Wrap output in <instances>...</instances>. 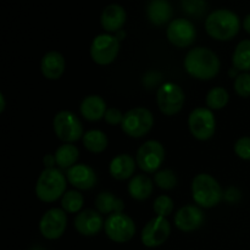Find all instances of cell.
Masks as SVG:
<instances>
[{
    "label": "cell",
    "mask_w": 250,
    "mask_h": 250,
    "mask_svg": "<svg viewBox=\"0 0 250 250\" xmlns=\"http://www.w3.org/2000/svg\"><path fill=\"white\" fill-rule=\"evenodd\" d=\"M107 137L99 129H92L83 134V146L88 151L94 154L103 153L107 148Z\"/></svg>",
    "instance_id": "obj_26"
},
{
    "label": "cell",
    "mask_w": 250,
    "mask_h": 250,
    "mask_svg": "<svg viewBox=\"0 0 250 250\" xmlns=\"http://www.w3.org/2000/svg\"><path fill=\"white\" fill-rule=\"evenodd\" d=\"M149 20L155 26H163L172 17V6L167 0H151L146 9Z\"/></svg>",
    "instance_id": "obj_22"
},
{
    "label": "cell",
    "mask_w": 250,
    "mask_h": 250,
    "mask_svg": "<svg viewBox=\"0 0 250 250\" xmlns=\"http://www.w3.org/2000/svg\"><path fill=\"white\" fill-rule=\"evenodd\" d=\"M68 182L80 190L92 189L97 183V175L90 166L85 164H78L70 167L66 172Z\"/></svg>",
    "instance_id": "obj_16"
},
{
    "label": "cell",
    "mask_w": 250,
    "mask_h": 250,
    "mask_svg": "<svg viewBox=\"0 0 250 250\" xmlns=\"http://www.w3.org/2000/svg\"><path fill=\"white\" fill-rule=\"evenodd\" d=\"M154 180H155V183L159 188L165 190L172 189L177 185V177L172 170L159 171V172H156Z\"/></svg>",
    "instance_id": "obj_30"
},
{
    "label": "cell",
    "mask_w": 250,
    "mask_h": 250,
    "mask_svg": "<svg viewBox=\"0 0 250 250\" xmlns=\"http://www.w3.org/2000/svg\"><path fill=\"white\" fill-rule=\"evenodd\" d=\"M104 229L106 236L116 243L131 241L136 233V225L133 220L122 212L109 215L104 224Z\"/></svg>",
    "instance_id": "obj_8"
},
{
    "label": "cell",
    "mask_w": 250,
    "mask_h": 250,
    "mask_svg": "<svg viewBox=\"0 0 250 250\" xmlns=\"http://www.w3.org/2000/svg\"><path fill=\"white\" fill-rule=\"evenodd\" d=\"M54 156H55L56 165L59 167L68 170L73 165H76V161L78 160V156H80V150L73 144L66 143L56 149L55 155Z\"/></svg>",
    "instance_id": "obj_25"
},
{
    "label": "cell",
    "mask_w": 250,
    "mask_h": 250,
    "mask_svg": "<svg viewBox=\"0 0 250 250\" xmlns=\"http://www.w3.org/2000/svg\"><path fill=\"white\" fill-rule=\"evenodd\" d=\"M105 121L107 122L109 125L111 126H116V125L122 124V120H124V115L120 110L115 109V107H109L105 112V116H104Z\"/></svg>",
    "instance_id": "obj_35"
},
{
    "label": "cell",
    "mask_w": 250,
    "mask_h": 250,
    "mask_svg": "<svg viewBox=\"0 0 250 250\" xmlns=\"http://www.w3.org/2000/svg\"><path fill=\"white\" fill-rule=\"evenodd\" d=\"M66 177L59 168H45L36 185V195L39 200L53 203L65 194Z\"/></svg>",
    "instance_id": "obj_3"
},
{
    "label": "cell",
    "mask_w": 250,
    "mask_h": 250,
    "mask_svg": "<svg viewBox=\"0 0 250 250\" xmlns=\"http://www.w3.org/2000/svg\"><path fill=\"white\" fill-rule=\"evenodd\" d=\"M165 160V149L158 141H148L137 151V164L146 173H154L159 170Z\"/></svg>",
    "instance_id": "obj_11"
},
{
    "label": "cell",
    "mask_w": 250,
    "mask_h": 250,
    "mask_svg": "<svg viewBox=\"0 0 250 250\" xmlns=\"http://www.w3.org/2000/svg\"><path fill=\"white\" fill-rule=\"evenodd\" d=\"M160 81H161V75L159 72H148L143 78L144 85H146L148 88H153L154 85L159 84Z\"/></svg>",
    "instance_id": "obj_36"
},
{
    "label": "cell",
    "mask_w": 250,
    "mask_h": 250,
    "mask_svg": "<svg viewBox=\"0 0 250 250\" xmlns=\"http://www.w3.org/2000/svg\"><path fill=\"white\" fill-rule=\"evenodd\" d=\"M241 28L239 17L234 12L220 9L211 12L205 21V29L211 38L216 41H229L234 38Z\"/></svg>",
    "instance_id": "obj_2"
},
{
    "label": "cell",
    "mask_w": 250,
    "mask_h": 250,
    "mask_svg": "<svg viewBox=\"0 0 250 250\" xmlns=\"http://www.w3.org/2000/svg\"><path fill=\"white\" fill-rule=\"evenodd\" d=\"M204 212L195 205H186L181 208L175 216V225L183 232H192L199 229L204 222Z\"/></svg>",
    "instance_id": "obj_15"
},
{
    "label": "cell",
    "mask_w": 250,
    "mask_h": 250,
    "mask_svg": "<svg viewBox=\"0 0 250 250\" xmlns=\"http://www.w3.org/2000/svg\"><path fill=\"white\" fill-rule=\"evenodd\" d=\"M192 195L194 202L202 208H214L221 202L224 193L221 186L211 175L200 173L192 182Z\"/></svg>",
    "instance_id": "obj_4"
},
{
    "label": "cell",
    "mask_w": 250,
    "mask_h": 250,
    "mask_svg": "<svg viewBox=\"0 0 250 250\" xmlns=\"http://www.w3.org/2000/svg\"><path fill=\"white\" fill-rule=\"evenodd\" d=\"M170 233V222L166 217L156 216L144 226L142 231V243L148 248H156L165 243Z\"/></svg>",
    "instance_id": "obj_13"
},
{
    "label": "cell",
    "mask_w": 250,
    "mask_h": 250,
    "mask_svg": "<svg viewBox=\"0 0 250 250\" xmlns=\"http://www.w3.org/2000/svg\"><path fill=\"white\" fill-rule=\"evenodd\" d=\"M234 153L243 160H250V137H242L236 142Z\"/></svg>",
    "instance_id": "obj_33"
},
{
    "label": "cell",
    "mask_w": 250,
    "mask_h": 250,
    "mask_svg": "<svg viewBox=\"0 0 250 250\" xmlns=\"http://www.w3.org/2000/svg\"><path fill=\"white\" fill-rule=\"evenodd\" d=\"M188 126L193 137L199 141H208L214 136L216 121L211 110L207 107H197L190 112Z\"/></svg>",
    "instance_id": "obj_9"
},
{
    "label": "cell",
    "mask_w": 250,
    "mask_h": 250,
    "mask_svg": "<svg viewBox=\"0 0 250 250\" xmlns=\"http://www.w3.org/2000/svg\"><path fill=\"white\" fill-rule=\"evenodd\" d=\"M156 102L160 111L166 116H173L182 110L185 93L182 88L172 82H167L158 89Z\"/></svg>",
    "instance_id": "obj_6"
},
{
    "label": "cell",
    "mask_w": 250,
    "mask_h": 250,
    "mask_svg": "<svg viewBox=\"0 0 250 250\" xmlns=\"http://www.w3.org/2000/svg\"><path fill=\"white\" fill-rule=\"evenodd\" d=\"M120 50V41L117 37L110 34H100L93 41L90 46V56L98 65H109L115 59Z\"/></svg>",
    "instance_id": "obj_10"
},
{
    "label": "cell",
    "mask_w": 250,
    "mask_h": 250,
    "mask_svg": "<svg viewBox=\"0 0 250 250\" xmlns=\"http://www.w3.org/2000/svg\"><path fill=\"white\" fill-rule=\"evenodd\" d=\"M66 226H67L66 211L54 208V209L48 210L42 216L41 222H39V231L44 238L54 241L62 236Z\"/></svg>",
    "instance_id": "obj_12"
},
{
    "label": "cell",
    "mask_w": 250,
    "mask_h": 250,
    "mask_svg": "<svg viewBox=\"0 0 250 250\" xmlns=\"http://www.w3.org/2000/svg\"><path fill=\"white\" fill-rule=\"evenodd\" d=\"M5 110V98L4 95L0 94V112H2Z\"/></svg>",
    "instance_id": "obj_39"
},
{
    "label": "cell",
    "mask_w": 250,
    "mask_h": 250,
    "mask_svg": "<svg viewBox=\"0 0 250 250\" xmlns=\"http://www.w3.org/2000/svg\"><path fill=\"white\" fill-rule=\"evenodd\" d=\"M105 222L103 221L102 215L94 210H84L80 212L75 219V229L82 236L92 237L102 231Z\"/></svg>",
    "instance_id": "obj_17"
},
{
    "label": "cell",
    "mask_w": 250,
    "mask_h": 250,
    "mask_svg": "<svg viewBox=\"0 0 250 250\" xmlns=\"http://www.w3.org/2000/svg\"><path fill=\"white\" fill-rule=\"evenodd\" d=\"M154 125L153 114L146 107H134L124 115L122 131L132 138H142L149 133Z\"/></svg>",
    "instance_id": "obj_5"
},
{
    "label": "cell",
    "mask_w": 250,
    "mask_h": 250,
    "mask_svg": "<svg viewBox=\"0 0 250 250\" xmlns=\"http://www.w3.org/2000/svg\"><path fill=\"white\" fill-rule=\"evenodd\" d=\"M153 208L158 216L166 217L173 211V200L167 195H160L155 199Z\"/></svg>",
    "instance_id": "obj_31"
},
{
    "label": "cell",
    "mask_w": 250,
    "mask_h": 250,
    "mask_svg": "<svg viewBox=\"0 0 250 250\" xmlns=\"http://www.w3.org/2000/svg\"><path fill=\"white\" fill-rule=\"evenodd\" d=\"M243 27H244V29H246V32H248V33L250 34V14L247 15L246 19H244Z\"/></svg>",
    "instance_id": "obj_38"
},
{
    "label": "cell",
    "mask_w": 250,
    "mask_h": 250,
    "mask_svg": "<svg viewBox=\"0 0 250 250\" xmlns=\"http://www.w3.org/2000/svg\"><path fill=\"white\" fill-rule=\"evenodd\" d=\"M167 38L171 43L178 48L192 45L197 38L194 24L186 19H176L168 24Z\"/></svg>",
    "instance_id": "obj_14"
},
{
    "label": "cell",
    "mask_w": 250,
    "mask_h": 250,
    "mask_svg": "<svg viewBox=\"0 0 250 250\" xmlns=\"http://www.w3.org/2000/svg\"><path fill=\"white\" fill-rule=\"evenodd\" d=\"M83 197L81 193L77 190H68L62 195L61 199V205H62L63 211L68 212V214H76L80 211L83 207Z\"/></svg>",
    "instance_id": "obj_29"
},
{
    "label": "cell",
    "mask_w": 250,
    "mask_h": 250,
    "mask_svg": "<svg viewBox=\"0 0 250 250\" xmlns=\"http://www.w3.org/2000/svg\"><path fill=\"white\" fill-rule=\"evenodd\" d=\"M232 62L236 70L250 71V41L246 39L237 45Z\"/></svg>",
    "instance_id": "obj_27"
},
{
    "label": "cell",
    "mask_w": 250,
    "mask_h": 250,
    "mask_svg": "<svg viewBox=\"0 0 250 250\" xmlns=\"http://www.w3.org/2000/svg\"><path fill=\"white\" fill-rule=\"evenodd\" d=\"M41 70L48 80H59L65 71V59L59 51H49L42 59Z\"/></svg>",
    "instance_id": "obj_19"
},
{
    "label": "cell",
    "mask_w": 250,
    "mask_h": 250,
    "mask_svg": "<svg viewBox=\"0 0 250 250\" xmlns=\"http://www.w3.org/2000/svg\"><path fill=\"white\" fill-rule=\"evenodd\" d=\"M220 67L221 63L216 54L203 46L192 49L185 59V70L197 80H212L220 72Z\"/></svg>",
    "instance_id": "obj_1"
},
{
    "label": "cell",
    "mask_w": 250,
    "mask_h": 250,
    "mask_svg": "<svg viewBox=\"0 0 250 250\" xmlns=\"http://www.w3.org/2000/svg\"><path fill=\"white\" fill-rule=\"evenodd\" d=\"M55 164L56 161H55V156L54 155H50V154H49V155L44 156V165L46 166V168H51Z\"/></svg>",
    "instance_id": "obj_37"
},
{
    "label": "cell",
    "mask_w": 250,
    "mask_h": 250,
    "mask_svg": "<svg viewBox=\"0 0 250 250\" xmlns=\"http://www.w3.org/2000/svg\"><path fill=\"white\" fill-rule=\"evenodd\" d=\"M106 104L99 95H88L81 104V114L88 121H98L106 112Z\"/></svg>",
    "instance_id": "obj_21"
},
{
    "label": "cell",
    "mask_w": 250,
    "mask_h": 250,
    "mask_svg": "<svg viewBox=\"0 0 250 250\" xmlns=\"http://www.w3.org/2000/svg\"><path fill=\"white\" fill-rule=\"evenodd\" d=\"M128 193L133 199L146 200L153 193V182L146 175H137L129 181Z\"/></svg>",
    "instance_id": "obj_24"
},
{
    "label": "cell",
    "mask_w": 250,
    "mask_h": 250,
    "mask_svg": "<svg viewBox=\"0 0 250 250\" xmlns=\"http://www.w3.org/2000/svg\"><path fill=\"white\" fill-rule=\"evenodd\" d=\"M234 90L242 98L250 97V73H241L234 80Z\"/></svg>",
    "instance_id": "obj_32"
},
{
    "label": "cell",
    "mask_w": 250,
    "mask_h": 250,
    "mask_svg": "<svg viewBox=\"0 0 250 250\" xmlns=\"http://www.w3.org/2000/svg\"><path fill=\"white\" fill-rule=\"evenodd\" d=\"M182 6L185 11L189 15H200L207 7L204 0H182Z\"/></svg>",
    "instance_id": "obj_34"
},
{
    "label": "cell",
    "mask_w": 250,
    "mask_h": 250,
    "mask_svg": "<svg viewBox=\"0 0 250 250\" xmlns=\"http://www.w3.org/2000/svg\"><path fill=\"white\" fill-rule=\"evenodd\" d=\"M95 207L100 214H120L124 211L125 204L124 200L115 197L110 192H102L95 198Z\"/></svg>",
    "instance_id": "obj_23"
},
{
    "label": "cell",
    "mask_w": 250,
    "mask_h": 250,
    "mask_svg": "<svg viewBox=\"0 0 250 250\" xmlns=\"http://www.w3.org/2000/svg\"><path fill=\"white\" fill-rule=\"evenodd\" d=\"M229 93L225 88L215 87L208 93L207 95V105L210 110H220L225 107L229 103Z\"/></svg>",
    "instance_id": "obj_28"
},
{
    "label": "cell",
    "mask_w": 250,
    "mask_h": 250,
    "mask_svg": "<svg viewBox=\"0 0 250 250\" xmlns=\"http://www.w3.org/2000/svg\"><path fill=\"white\" fill-rule=\"evenodd\" d=\"M127 14L121 5L111 4L106 6L100 17L102 27L107 32H119L126 22Z\"/></svg>",
    "instance_id": "obj_18"
},
{
    "label": "cell",
    "mask_w": 250,
    "mask_h": 250,
    "mask_svg": "<svg viewBox=\"0 0 250 250\" xmlns=\"http://www.w3.org/2000/svg\"><path fill=\"white\" fill-rule=\"evenodd\" d=\"M136 170V161L128 154H121L114 158L110 163V175L119 181H125L132 177Z\"/></svg>",
    "instance_id": "obj_20"
},
{
    "label": "cell",
    "mask_w": 250,
    "mask_h": 250,
    "mask_svg": "<svg viewBox=\"0 0 250 250\" xmlns=\"http://www.w3.org/2000/svg\"><path fill=\"white\" fill-rule=\"evenodd\" d=\"M53 125L56 137L66 143H73L83 137L82 124L71 111L63 110L58 112L54 117Z\"/></svg>",
    "instance_id": "obj_7"
}]
</instances>
